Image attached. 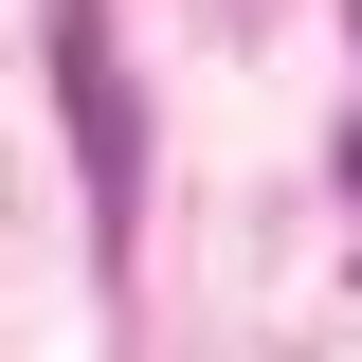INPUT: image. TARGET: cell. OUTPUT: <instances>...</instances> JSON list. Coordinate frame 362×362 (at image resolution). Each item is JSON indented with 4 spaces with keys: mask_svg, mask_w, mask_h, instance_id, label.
<instances>
[{
    "mask_svg": "<svg viewBox=\"0 0 362 362\" xmlns=\"http://www.w3.org/2000/svg\"><path fill=\"white\" fill-rule=\"evenodd\" d=\"M54 90H73V163H90V235L127 254V199H145V109H127V54H109V0H54Z\"/></svg>",
    "mask_w": 362,
    "mask_h": 362,
    "instance_id": "cell-1",
    "label": "cell"
}]
</instances>
